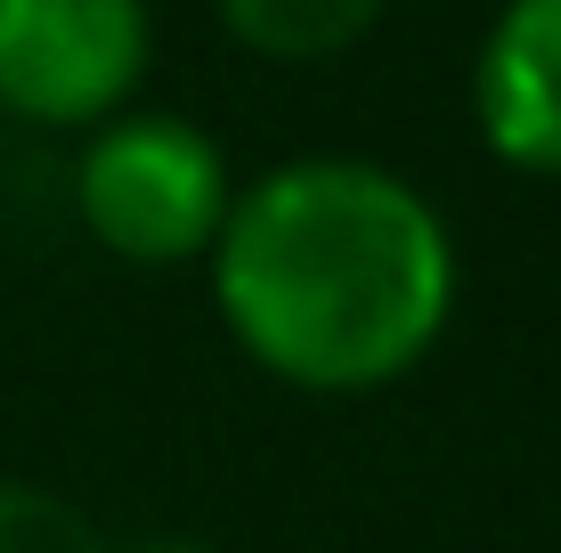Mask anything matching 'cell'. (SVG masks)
I'll return each mask as SVG.
<instances>
[{
  "label": "cell",
  "instance_id": "1",
  "mask_svg": "<svg viewBox=\"0 0 561 553\" xmlns=\"http://www.w3.org/2000/svg\"><path fill=\"white\" fill-rule=\"evenodd\" d=\"M220 318L294 391H382L456 310V244L415 180L358 155L277 163L211 237Z\"/></svg>",
  "mask_w": 561,
  "mask_h": 553
},
{
  "label": "cell",
  "instance_id": "2",
  "mask_svg": "<svg viewBox=\"0 0 561 553\" xmlns=\"http://www.w3.org/2000/svg\"><path fill=\"white\" fill-rule=\"evenodd\" d=\"M73 204L82 228L106 253L139 261V269H180V261L211 253L228 204V163L180 114H114L90 130L82 171H73Z\"/></svg>",
  "mask_w": 561,
  "mask_h": 553
},
{
  "label": "cell",
  "instance_id": "3",
  "mask_svg": "<svg viewBox=\"0 0 561 553\" xmlns=\"http://www.w3.org/2000/svg\"><path fill=\"white\" fill-rule=\"evenodd\" d=\"M147 42V0H0V106L49 130H99L130 114Z\"/></svg>",
  "mask_w": 561,
  "mask_h": 553
},
{
  "label": "cell",
  "instance_id": "4",
  "mask_svg": "<svg viewBox=\"0 0 561 553\" xmlns=\"http://www.w3.org/2000/svg\"><path fill=\"white\" fill-rule=\"evenodd\" d=\"M472 114L513 171L561 180V0H505L472 66Z\"/></svg>",
  "mask_w": 561,
  "mask_h": 553
},
{
  "label": "cell",
  "instance_id": "5",
  "mask_svg": "<svg viewBox=\"0 0 561 553\" xmlns=\"http://www.w3.org/2000/svg\"><path fill=\"white\" fill-rule=\"evenodd\" d=\"M220 16H228V33H237L244 49L309 66V57L351 49L382 16V0H220Z\"/></svg>",
  "mask_w": 561,
  "mask_h": 553
},
{
  "label": "cell",
  "instance_id": "6",
  "mask_svg": "<svg viewBox=\"0 0 561 553\" xmlns=\"http://www.w3.org/2000/svg\"><path fill=\"white\" fill-rule=\"evenodd\" d=\"M0 553H106V538L73 497L33 481H0Z\"/></svg>",
  "mask_w": 561,
  "mask_h": 553
},
{
  "label": "cell",
  "instance_id": "7",
  "mask_svg": "<svg viewBox=\"0 0 561 553\" xmlns=\"http://www.w3.org/2000/svg\"><path fill=\"white\" fill-rule=\"evenodd\" d=\"M139 553H211V545H196V538H163V545H139Z\"/></svg>",
  "mask_w": 561,
  "mask_h": 553
}]
</instances>
